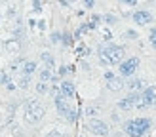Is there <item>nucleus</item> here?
I'll list each match as a JSON object with an SVG mask.
<instances>
[{
    "label": "nucleus",
    "mask_w": 156,
    "mask_h": 137,
    "mask_svg": "<svg viewBox=\"0 0 156 137\" xmlns=\"http://www.w3.org/2000/svg\"><path fill=\"white\" fill-rule=\"evenodd\" d=\"M97 55L103 65H118L126 57V50L122 46H116V44H105L97 50Z\"/></svg>",
    "instance_id": "1"
},
{
    "label": "nucleus",
    "mask_w": 156,
    "mask_h": 137,
    "mask_svg": "<svg viewBox=\"0 0 156 137\" xmlns=\"http://www.w3.org/2000/svg\"><path fill=\"white\" fill-rule=\"evenodd\" d=\"M151 128H152V120L141 116V118L128 120L126 124H124V132H126L128 137H143Z\"/></svg>",
    "instance_id": "2"
},
{
    "label": "nucleus",
    "mask_w": 156,
    "mask_h": 137,
    "mask_svg": "<svg viewBox=\"0 0 156 137\" xmlns=\"http://www.w3.org/2000/svg\"><path fill=\"white\" fill-rule=\"evenodd\" d=\"M23 107H25L23 116H25V120L29 124H38L42 120V116H44V105L42 103H38L36 99H29V101H25Z\"/></svg>",
    "instance_id": "3"
},
{
    "label": "nucleus",
    "mask_w": 156,
    "mask_h": 137,
    "mask_svg": "<svg viewBox=\"0 0 156 137\" xmlns=\"http://www.w3.org/2000/svg\"><path fill=\"white\" fill-rule=\"evenodd\" d=\"M139 57H124L120 63H118V72L122 78H129V76H133L137 72V68H139Z\"/></svg>",
    "instance_id": "4"
},
{
    "label": "nucleus",
    "mask_w": 156,
    "mask_h": 137,
    "mask_svg": "<svg viewBox=\"0 0 156 137\" xmlns=\"http://www.w3.org/2000/svg\"><path fill=\"white\" fill-rule=\"evenodd\" d=\"M86 128H88L91 133H95L97 137H107L108 133H111V129H108L107 122H103L101 118H93V116L88 120V124H86Z\"/></svg>",
    "instance_id": "5"
},
{
    "label": "nucleus",
    "mask_w": 156,
    "mask_h": 137,
    "mask_svg": "<svg viewBox=\"0 0 156 137\" xmlns=\"http://www.w3.org/2000/svg\"><path fill=\"white\" fill-rule=\"evenodd\" d=\"M105 84H107V90L108 91H120L124 90V80H122V76H116L114 72H105Z\"/></svg>",
    "instance_id": "6"
},
{
    "label": "nucleus",
    "mask_w": 156,
    "mask_h": 137,
    "mask_svg": "<svg viewBox=\"0 0 156 137\" xmlns=\"http://www.w3.org/2000/svg\"><path fill=\"white\" fill-rule=\"evenodd\" d=\"M131 19L135 21V25L145 27V25H149V23H152V13L149 10H137V12L131 13Z\"/></svg>",
    "instance_id": "7"
},
{
    "label": "nucleus",
    "mask_w": 156,
    "mask_h": 137,
    "mask_svg": "<svg viewBox=\"0 0 156 137\" xmlns=\"http://www.w3.org/2000/svg\"><path fill=\"white\" fill-rule=\"evenodd\" d=\"M141 95H143V103H145L147 109L152 107L156 103V86H145L141 90Z\"/></svg>",
    "instance_id": "8"
},
{
    "label": "nucleus",
    "mask_w": 156,
    "mask_h": 137,
    "mask_svg": "<svg viewBox=\"0 0 156 137\" xmlns=\"http://www.w3.org/2000/svg\"><path fill=\"white\" fill-rule=\"evenodd\" d=\"M55 107H57V112L61 114V116H65V114L71 111L69 99H67L65 95H61V93H57V95H55Z\"/></svg>",
    "instance_id": "9"
},
{
    "label": "nucleus",
    "mask_w": 156,
    "mask_h": 137,
    "mask_svg": "<svg viewBox=\"0 0 156 137\" xmlns=\"http://www.w3.org/2000/svg\"><path fill=\"white\" fill-rule=\"evenodd\" d=\"M59 93H61V95H65L67 99L74 97V93H76L74 84H73L71 80H63V82H61V86H59Z\"/></svg>",
    "instance_id": "10"
},
{
    "label": "nucleus",
    "mask_w": 156,
    "mask_h": 137,
    "mask_svg": "<svg viewBox=\"0 0 156 137\" xmlns=\"http://www.w3.org/2000/svg\"><path fill=\"white\" fill-rule=\"evenodd\" d=\"M128 88H129V91H141L145 88V80L143 78H133V76H129Z\"/></svg>",
    "instance_id": "11"
},
{
    "label": "nucleus",
    "mask_w": 156,
    "mask_h": 137,
    "mask_svg": "<svg viewBox=\"0 0 156 137\" xmlns=\"http://www.w3.org/2000/svg\"><path fill=\"white\" fill-rule=\"evenodd\" d=\"M34 71H36V61H23V63H21V74L33 76Z\"/></svg>",
    "instance_id": "12"
},
{
    "label": "nucleus",
    "mask_w": 156,
    "mask_h": 137,
    "mask_svg": "<svg viewBox=\"0 0 156 137\" xmlns=\"http://www.w3.org/2000/svg\"><path fill=\"white\" fill-rule=\"evenodd\" d=\"M40 59L46 63V68H53V67H55V59H53V55H51L50 51H42L40 53Z\"/></svg>",
    "instance_id": "13"
},
{
    "label": "nucleus",
    "mask_w": 156,
    "mask_h": 137,
    "mask_svg": "<svg viewBox=\"0 0 156 137\" xmlns=\"http://www.w3.org/2000/svg\"><path fill=\"white\" fill-rule=\"evenodd\" d=\"M51 68H42L40 72H38V80H42V82H50L51 80Z\"/></svg>",
    "instance_id": "14"
},
{
    "label": "nucleus",
    "mask_w": 156,
    "mask_h": 137,
    "mask_svg": "<svg viewBox=\"0 0 156 137\" xmlns=\"http://www.w3.org/2000/svg\"><path fill=\"white\" fill-rule=\"evenodd\" d=\"M118 109L120 111H131V109H133V103H131L128 97H124V99L118 101Z\"/></svg>",
    "instance_id": "15"
},
{
    "label": "nucleus",
    "mask_w": 156,
    "mask_h": 137,
    "mask_svg": "<svg viewBox=\"0 0 156 137\" xmlns=\"http://www.w3.org/2000/svg\"><path fill=\"white\" fill-rule=\"evenodd\" d=\"M103 21L107 23V25H116V23H118V17L112 15V13H105L103 15Z\"/></svg>",
    "instance_id": "16"
},
{
    "label": "nucleus",
    "mask_w": 156,
    "mask_h": 137,
    "mask_svg": "<svg viewBox=\"0 0 156 137\" xmlns=\"http://www.w3.org/2000/svg\"><path fill=\"white\" fill-rule=\"evenodd\" d=\"M29 84H30V76L29 74H21L19 76V86L25 90V88H29Z\"/></svg>",
    "instance_id": "17"
},
{
    "label": "nucleus",
    "mask_w": 156,
    "mask_h": 137,
    "mask_svg": "<svg viewBox=\"0 0 156 137\" xmlns=\"http://www.w3.org/2000/svg\"><path fill=\"white\" fill-rule=\"evenodd\" d=\"M65 118H67L69 122H76V118H78V112H76V109H74V107H71V111H69V112L65 114Z\"/></svg>",
    "instance_id": "18"
},
{
    "label": "nucleus",
    "mask_w": 156,
    "mask_h": 137,
    "mask_svg": "<svg viewBox=\"0 0 156 137\" xmlns=\"http://www.w3.org/2000/svg\"><path fill=\"white\" fill-rule=\"evenodd\" d=\"M124 36H126L128 40H137V38H139V33H137V30H133V29H128L126 33H124Z\"/></svg>",
    "instance_id": "19"
},
{
    "label": "nucleus",
    "mask_w": 156,
    "mask_h": 137,
    "mask_svg": "<svg viewBox=\"0 0 156 137\" xmlns=\"http://www.w3.org/2000/svg\"><path fill=\"white\" fill-rule=\"evenodd\" d=\"M36 91H38V93H48V84H46V82H42V80H38V84H36Z\"/></svg>",
    "instance_id": "20"
},
{
    "label": "nucleus",
    "mask_w": 156,
    "mask_h": 137,
    "mask_svg": "<svg viewBox=\"0 0 156 137\" xmlns=\"http://www.w3.org/2000/svg\"><path fill=\"white\" fill-rule=\"evenodd\" d=\"M8 82H12V76L8 74V72H0V84H2V86H6Z\"/></svg>",
    "instance_id": "21"
},
{
    "label": "nucleus",
    "mask_w": 156,
    "mask_h": 137,
    "mask_svg": "<svg viewBox=\"0 0 156 137\" xmlns=\"http://www.w3.org/2000/svg\"><path fill=\"white\" fill-rule=\"evenodd\" d=\"M95 114H97L95 107H88V109H86V116H95Z\"/></svg>",
    "instance_id": "22"
},
{
    "label": "nucleus",
    "mask_w": 156,
    "mask_h": 137,
    "mask_svg": "<svg viewBox=\"0 0 156 137\" xmlns=\"http://www.w3.org/2000/svg\"><path fill=\"white\" fill-rule=\"evenodd\" d=\"M82 4H84V8H88V10H91V8L95 6V0H82Z\"/></svg>",
    "instance_id": "23"
},
{
    "label": "nucleus",
    "mask_w": 156,
    "mask_h": 137,
    "mask_svg": "<svg viewBox=\"0 0 156 137\" xmlns=\"http://www.w3.org/2000/svg\"><path fill=\"white\" fill-rule=\"evenodd\" d=\"M51 42H61V33H51Z\"/></svg>",
    "instance_id": "24"
},
{
    "label": "nucleus",
    "mask_w": 156,
    "mask_h": 137,
    "mask_svg": "<svg viewBox=\"0 0 156 137\" xmlns=\"http://www.w3.org/2000/svg\"><path fill=\"white\" fill-rule=\"evenodd\" d=\"M118 2L126 4V6H135V4H137V0H118Z\"/></svg>",
    "instance_id": "25"
},
{
    "label": "nucleus",
    "mask_w": 156,
    "mask_h": 137,
    "mask_svg": "<svg viewBox=\"0 0 156 137\" xmlns=\"http://www.w3.org/2000/svg\"><path fill=\"white\" fill-rule=\"evenodd\" d=\"M46 137H65V135L61 133V132H50V133L46 135Z\"/></svg>",
    "instance_id": "26"
},
{
    "label": "nucleus",
    "mask_w": 156,
    "mask_h": 137,
    "mask_svg": "<svg viewBox=\"0 0 156 137\" xmlns=\"http://www.w3.org/2000/svg\"><path fill=\"white\" fill-rule=\"evenodd\" d=\"M149 42H151V46H152V48L156 50V36H151V34H149Z\"/></svg>",
    "instance_id": "27"
},
{
    "label": "nucleus",
    "mask_w": 156,
    "mask_h": 137,
    "mask_svg": "<svg viewBox=\"0 0 156 137\" xmlns=\"http://www.w3.org/2000/svg\"><path fill=\"white\" fill-rule=\"evenodd\" d=\"M67 72H69V68H67V67H59V76H65Z\"/></svg>",
    "instance_id": "28"
},
{
    "label": "nucleus",
    "mask_w": 156,
    "mask_h": 137,
    "mask_svg": "<svg viewBox=\"0 0 156 137\" xmlns=\"http://www.w3.org/2000/svg\"><path fill=\"white\" fill-rule=\"evenodd\" d=\"M6 88L10 90V91H13V90H15V84H13V82H8V84H6Z\"/></svg>",
    "instance_id": "29"
},
{
    "label": "nucleus",
    "mask_w": 156,
    "mask_h": 137,
    "mask_svg": "<svg viewBox=\"0 0 156 137\" xmlns=\"http://www.w3.org/2000/svg\"><path fill=\"white\" fill-rule=\"evenodd\" d=\"M151 36H156V27H152V29H151Z\"/></svg>",
    "instance_id": "30"
},
{
    "label": "nucleus",
    "mask_w": 156,
    "mask_h": 137,
    "mask_svg": "<svg viewBox=\"0 0 156 137\" xmlns=\"http://www.w3.org/2000/svg\"><path fill=\"white\" fill-rule=\"evenodd\" d=\"M69 2H76V0H69Z\"/></svg>",
    "instance_id": "31"
},
{
    "label": "nucleus",
    "mask_w": 156,
    "mask_h": 137,
    "mask_svg": "<svg viewBox=\"0 0 156 137\" xmlns=\"http://www.w3.org/2000/svg\"><path fill=\"white\" fill-rule=\"evenodd\" d=\"M0 17H2V15H0Z\"/></svg>",
    "instance_id": "32"
},
{
    "label": "nucleus",
    "mask_w": 156,
    "mask_h": 137,
    "mask_svg": "<svg viewBox=\"0 0 156 137\" xmlns=\"http://www.w3.org/2000/svg\"><path fill=\"white\" fill-rule=\"evenodd\" d=\"M154 105H156V103H154Z\"/></svg>",
    "instance_id": "33"
}]
</instances>
